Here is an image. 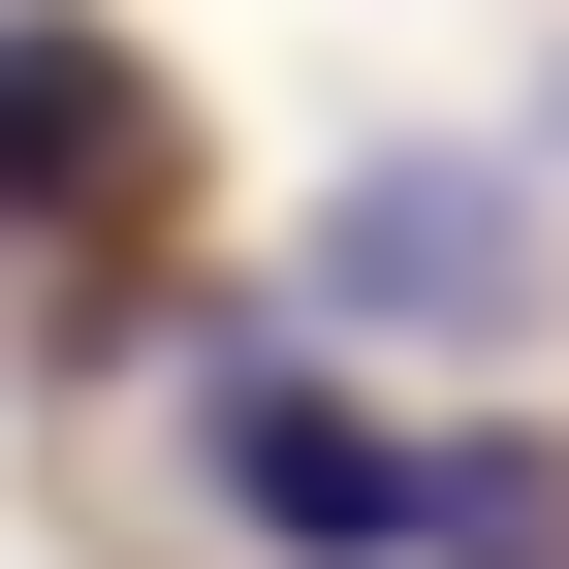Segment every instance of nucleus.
<instances>
[{"instance_id":"f257e3e1","label":"nucleus","mask_w":569,"mask_h":569,"mask_svg":"<svg viewBox=\"0 0 569 569\" xmlns=\"http://www.w3.org/2000/svg\"><path fill=\"white\" fill-rule=\"evenodd\" d=\"M317 317H411V348H507V317H538V190H507V159H380V190L317 222Z\"/></svg>"},{"instance_id":"f03ea898","label":"nucleus","mask_w":569,"mask_h":569,"mask_svg":"<svg viewBox=\"0 0 569 569\" xmlns=\"http://www.w3.org/2000/svg\"><path fill=\"white\" fill-rule=\"evenodd\" d=\"M222 507H253L284 569H411V443L317 380V348H222Z\"/></svg>"},{"instance_id":"7ed1b4c3","label":"nucleus","mask_w":569,"mask_h":569,"mask_svg":"<svg viewBox=\"0 0 569 569\" xmlns=\"http://www.w3.org/2000/svg\"><path fill=\"white\" fill-rule=\"evenodd\" d=\"M63 190H127V32L0 0V222H63Z\"/></svg>"},{"instance_id":"20e7f679","label":"nucleus","mask_w":569,"mask_h":569,"mask_svg":"<svg viewBox=\"0 0 569 569\" xmlns=\"http://www.w3.org/2000/svg\"><path fill=\"white\" fill-rule=\"evenodd\" d=\"M411 569H569V443H411Z\"/></svg>"}]
</instances>
